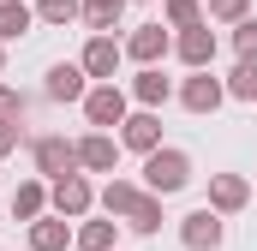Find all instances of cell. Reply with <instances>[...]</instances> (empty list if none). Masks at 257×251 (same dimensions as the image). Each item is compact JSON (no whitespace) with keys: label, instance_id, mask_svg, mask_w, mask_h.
<instances>
[{"label":"cell","instance_id":"cell-1","mask_svg":"<svg viewBox=\"0 0 257 251\" xmlns=\"http://www.w3.org/2000/svg\"><path fill=\"white\" fill-rule=\"evenodd\" d=\"M186 186H192V156L174 150V144H156V150L144 156V191L174 197V191H186Z\"/></svg>","mask_w":257,"mask_h":251},{"label":"cell","instance_id":"cell-2","mask_svg":"<svg viewBox=\"0 0 257 251\" xmlns=\"http://www.w3.org/2000/svg\"><path fill=\"white\" fill-rule=\"evenodd\" d=\"M48 209H60L66 221H84L90 209H96V186L84 180V168H72L60 180H48Z\"/></svg>","mask_w":257,"mask_h":251},{"label":"cell","instance_id":"cell-3","mask_svg":"<svg viewBox=\"0 0 257 251\" xmlns=\"http://www.w3.org/2000/svg\"><path fill=\"white\" fill-rule=\"evenodd\" d=\"M126 114H132V90H120L114 78H108V84H90V96H84V120L96 126V132H114Z\"/></svg>","mask_w":257,"mask_h":251},{"label":"cell","instance_id":"cell-4","mask_svg":"<svg viewBox=\"0 0 257 251\" xmlns=\"http://www.w3.org/2000/svg\"><path fill=\"white\" fill-rule=\"evenodd\" d=\"M227 239V221H221V209H192V215H180V245L186 251H221Z\"/></svg>","mask_w":257,"mask_h":251},{"label":"cell","instance_id":"cell-5","mask_svg":"<svg viewBox=\"0 0 257 251\" xmlns=\"http://www.w3.org/2000/svg\"><path fill=\"white\" fill-rule=\"evenodd\" d=\"M221 102H227V78H215L209 66H197L192 78L180 84V108H186V114H215Z\"/></svg>","mask_w":257,"mask_h":251},{"label":"cell","instance_id":"cell-6","mask_svg":"<svg viewBox=\"0 0 257 251\" xmlns=\"http://www.w3.org/2000/svg\"><path fill=\"white\" fill-rule=\"evenodd\" d=\"M120 48H126V60H132V66H162L168 54H174V36H168L162 24H138Z\"/></svg>","mask_w":257,"mask_h":251},{"label":"cell","instance_id":"cell-7","mask_svg":"<svg viewBox=\"0 0 257 251\" xmlns=\"http://www.w3.org/2000/svg\"><path fill=\"white\" fill-rule=\"evenodd\" d=\"M30 162H36L42 180H60V174L78 168V144H66L60 132H54V138H36V144H30Z\"/></svg>","mask_w":257,"mask_h":251},{"label":"cell","instance_id":"cell-8","mask_svg":"<svg viewBox=\"0 0 257 251\" xmlns=\"http://www.w3.org/2000/svg\"><path fill=\"white\" fill-rule=\"evenodd\" d=\"M215 48H221V42H215L209 18H197V24H186V30L174 36V54L192 66V72H197V66H215Z\"/></svg>","mask_w":257,"mask_h":251},{"label":"cell","instance_id":"cell-9","mask_svg":"<svg viewBox=\"0 0 257 251\" xmlns=\"http://www.w3.org/2000/svg\"><path fill=\"white\" fill-rule=\"evenodd\" d=\"M78 60H84V72H90L96 84H108V78L120 72V60H126V48H120V42H114L108 30H96V36L84 42V54H78Z\"/></svg>","mask_w":257,"mask_h":251},{"label":"cell","instance_id":"cell-10","mask_svg":"<svg viewBox=\"0 0 257 251\" xmlns=\"http://www.w3.org/2000/svg\"><path fill=\"white\" fill-rule=\"evenodd\" d=\"M84 96H90L84 60H54L48 66V102H84Z\"/></svg>","mask_w":257,"mask_h":251},{"label":"cell","instance_id":"cell-11","mask_svg":"<svg viewBox=\"0 0 257 251\" xmlns=\"http://www.w3.org/2000/svg\"><path fill=\"white\" fill-rule=\"evenodd\" d=\"M78 168H84V174H114V168H120V138H114V132L78 138Z\"/></svg>","mask_w":257,"mask_h":251},{"label":"cell","instance_id":"cell-12","mask_svg":"<svg viewBox=\"0 0 257 251\" xmlns=\"http://www.w3.org/2000/svg\"><path fill=\"white\" fill-rule=\"evenodd\" d=\"M156 144H162V114H156V108H138V114H126V120H120V150L150 156Z\"/></svg>","mask_w":257,"mask_h":251},{"label":"cell","instance_id":"cell-13","mask_svg":"<svg viewBox=\"0 0 257 251\" xmlns=\"http://www.w3.org/2000/svg\"><path fill=\"white\" fill-rule=\"evenodd\" d=\"M245 203H251V180H245V174H209V209L239 215Z\"/></svg>","mask_w":257,"mask_h":251},{"label":"cell","instance_id":"cell-14","mask_svg":"<svg viewBox=\"0 0 257 251\" xmlns=\"http://www.w3.org/2000/svg\"><path fill=\"white\" fill-rule=\"evenodd\" d=\"M66 245H72V227H66L60 209H48V215L30 221V251H66Z\"/></svg>","mask_w":257,"mask_h":251},{"label":"cell","instance_id":"cell-15","mask_svg":"<svg viewBox=\"0 0 257 251\" xmlns=\"http://www.w3.org/2000/svg\"><path fill=\"white\" fill-rule=\"evenodd\" d=\"M174 96V84L162 78V66H138V78H132V102L138 108H162Z\"/></svg>","mask_w":257,"mask_h":251},{"label":"cell","instance_id":"cell-16","mask_svg":"<svg viewBox=\"0 0 257 251\" xmlns=\"http://www.w3.org/2000/svg\"><path fill=\"white\" fill-rule=\"evenodd\" d=\"M114 239H120V215H102V221H84V227L72 233V245H78V251H114Z\"/></svg>","mask_w":257,"mask_h":251},{"label":"cell","instance_id":"cell-17","mask_svg":"<svg viewBox=\"0 0 257 251\" xmlns=\"http://www.w3.org/2000/svg\"><path fill=\"white\" fill-rule=\"evenodd\" d=\"M138 197H144V186H132V180H120V174H114L108 186L96 191V203H102V215H120V221H126V209L138 203Z\"/></svg>","mask_w":257,"mask_h":251},{"label":"cell","instance_id":"cell-18","mask_svg":"<svg viewBox=\"0 0 257 251\" xmlns=\"http://www.w3.org/2000/svg\"><path fill=\"white\" fill-rule=\"evenodd\" d=\"M36 215H48V186L42 180H24V186L12 191V221H36Z\"/></svg>","mask_w":257,"mask_h":251},{"label":"cell","instance_id":"cell-19","mask_svg":"<svg viewBox=\"0 0 257 251\" xmlns=\"http://www.w3.org/2000/svg\"><path fill=\"white\" fill-rule=\"evenodd\" d=\"M30 24H36V6H24V0H0V42L30 36Z\"/></svg>","mask_w":257,"mask_h":251},{"label":"cell","instance_id":"cell-20","mask_svg":"<svg viewBox=\"0 0 257 251\" xmlns=\"http://www.w3.org/2000/svg\"><path fill=\"white\" fill-rule=\"evenodd\" d=\"M126 227H132V233H144V239L162 233V197H156V191H144V197L126 209Z\"/></svg>","mask_w":257,"mask_h":251},{"label":"cell","instance_id":"cell-21","mask_svg":"<svg viewBox=\"0 0 257 251\" xmlns=\"http://www.w3.org/2000/svg\"><path fill=\"white\" fill-rule=\"evenodd\" d=\"M126 6H132V0H84V24L114 36V30H120V18H126Z\"/></svg>","mask_w":257,"mask_h":251},{"label":"cell","instance_id":"cell-22","mask_svg":"<svg viewBox=\"0 0 257 251\" xmlns=\"http://www.w3.org/2000/svg\"><path fill=\"white\" fill-rule=\"evenodd\" d=\"M36 18H42V24H54V30H66V24H78V18H84V0H36Z\"/></svg>","mask_w":257,"mask_h":251},{"label":"cell","instance_id":"cell-23","mask_svg":"<svg viewBox=\"0 0 257 251\" xmlns=\"http://www.w3.org/2000/svg\"><path fill=\"white\" fill-rule=\"evenodd\" d=\"M227 96L233 102H257V60H239L227 72Z\"/></svg>","mask_w":257,"mask_h":251},{"label":"cell","instance_id":"cell-24","mask_svg":"<svg viewBox=\"0 0 257 251\" xmlns=\"http://www.w3.org/2000/svg\"><path fill=\"white\" fill-rule=\"evenodd\" d=\"M162 18H168V30H186L203 18V0H162Z\"/></svg>","mask_w":257,"mask_h":251},{"label":"cell","instance_id":"cell-25","mask_svg":"<svg viewBox=\"0 0 257 251\" xmlns=\"http://www.w3.org/2000/svg\"><path fill=\"white\" fill-rule=\"evenodd\" d=\"M233 54H239V60H257V18L251 12L233 24Z\"/></svg>","mask_w":257,"mask_h":251},{"label":"cell","instance_id":"cell-26","mask_svg":"<svg viewBox=\"0 0 257 251\" xmlns=\"http://www.w3.org/2000/svg\"><path fill=\"white\" fill-rule=\"evenodd\" d=\"M245 12H251V0H209V18L215 24H239Z\"/></svg>","mask_w":257,"mask_h":251},{"label":"cell","instance_id":"cell-27","mask_svg":"<svg viewBox=\"0 0 257 251\" xmlns=\"http://www.w3.org/2000/svg\"><path fill=\"white\" fill-rule=\"evenodd\" d=\"M24 90H12V84H0V120H24Z\"/></svg>","mask_w":257,"mask_h":251},{"label":"cell","instance_id":"cell-28","mask_svg":"<svg viewBox=\"0 0 257 251\" xmlns=\"http://www.w3.org/2000/svg\"><path fill=\"white\" fill-rule=\"evenodd\" d=\"M18 144H24V126H18V120H0V156H12Z\"/></svg>","mask_w":257,"mask_h":251},{"label":"cell","instance_id":"cell-29","mask_svg":"<svg viewBox=\"0 0 257 251\" xmlns=\"http://www.w3.org/2000/svg\"><path fill=\"white\" fill-rule=\"evenodd\" d=\"M0 72H6V42H0Z\"/></svg>","mask_w":257,"mask_h":251},{"label":"cell","instance_id":"cell-30","mask_svg":"<svg viewBox=\"0 0 257 251\" xmlns=\"http://www.w3.org/2000/svg\"><path fill=\"white\" fill-rule=\"evenodd\" d=\"M114 251H120V245H114Z\"/></svg>","mask_w":257,"mask_h":251}]
</instances>
